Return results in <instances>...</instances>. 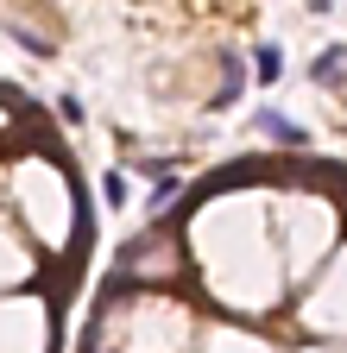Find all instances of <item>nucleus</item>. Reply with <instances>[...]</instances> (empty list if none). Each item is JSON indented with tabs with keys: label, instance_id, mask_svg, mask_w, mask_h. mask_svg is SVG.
Here are the masks:
<instances>
[{
	"label": "nucleus",
	"instance_id": "obj_1",
	"mask_svg": "<svg viewBox=\"0 0 347 353\" xmlns=\"http://www.w3.org/2000/svg\"><path fill=\"white\" fill-rule=\"evenodd\" d=\"M259 126H266L272 139H284V145H303V126H297V120H284V114H272V108H259Z\"/></svg>",
	"mask_w": 347,
	"mask_h": 353
},
{
	"label": "nucleus",
	"instance_id": "obj_2",
	"mask_svg": "<svg viewBox=\"0 0 347 353\" xmlns=\"http://www.w3.org/2000/svg\"><path fill=\"white\" fill-rule=\"evenodd\" d=\"M252 76H259V82H278V76H284V51H278V44H266V51L252 57Z\"/></svg>",
	"mask_w": 347,
	"mask_h": 353
},
{
	"label": "nucleus",
	"instance_id": "obj_3",
	"mask_svg": "<svg viewBox=\"0 0 347 353\" xmlns=\"http://www.w3.org/2000/svg\"><path fill=\"white\" fill-rule=\"evenodd\" d=\"M341 57H347V51H341V44H335V51H322V57H316V63H310V70H316V82H322V88H335V82H341Z\"/></svg>",
	"mask_w": 347,
	"mask_h": 353
},
{
	"label": "nucleus",
	"instance_id": "obj_4",
	"mask_svg": "<svg viewBox=\"0 0 347 353\" xmlns=\"http://www.w3.org/2000/svg\"><path fill=\"white\" fill-rule=\"evenodd\" d=\"M240 82H246L240 57H221V101H234V95H240Z\"/></svg>",
	"mask_w": 347,
	"mask_h": 353
},
{
	"label": "nucleus",
	"instance_id": "obj_5",
	"mask_svg": "<svg viewBox=\"0 0 347 353\" xmlns=\"http://www.w3.org/2000/svg\"><path fill=\"white\" fill-rule=\"evenodd\" d=\"M101 196H108V208H120V202H126V176L108 170V176H101Z\"/></svg>",
	"mask_w": 347,
	"mask_h": 353
}]
</instances>
